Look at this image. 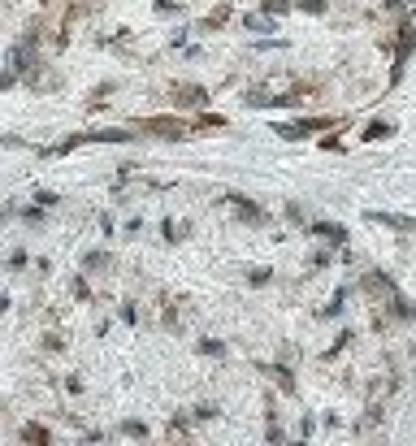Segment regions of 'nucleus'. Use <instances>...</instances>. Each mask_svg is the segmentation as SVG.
Returning a JSON list of instances; mask_svg holds the SVG:
<instances>
[{
  "mask_svg": "<svg viewBox=\"0 0 416 446\" xmlns=\"http://www.w3.org/2000/svg\"><path fill=\"white\" fill-rule=\"evenodd\" d=\"M30 48H35V39H22V44L9 53V74H5V87H9V82L18 78L22 70H26V61H30Z\"/></svg>",
  "mask_w": 416,
  "mask_h": 446,
  "instance_id": "1",
  "label": "nucleus"
},
{
  "mask_svg": "<svg viewBox=\"0 0 416 446\" xmlns=\"http://www.w3.org/2000/svg\"><path fill=\"white\" fill-rule=\"evenodd\" d=\"M330 118H316V122H295V126H278V135L282 139H303V135H312V130H325Z\"/></svg>",
  "mask_w": 416,
  "mask_h": 446,
  "instance_id": "2",
  "label": "nucleus"
},
{
  "mask_svg": "<svg viewBox=\"0 0 416 446\" xmlns=\"http://www.w3.org/2000/svg\"><path fill=\"white\" fill-rule=\"evenodd\" d=\"M312 234H321V239H330V243H343L347 230H343V225H330V221H312Z\"/></svg>",
  "mask_w": 416,
  "mask_h": 446,
  "instance_id": "3",
  "label": "nucleus"
},
{
  "mask_svg": "<svg viewBox=\"0 0 416 446\" xmlns=\"http://www.w3.org/2000/svg\"><path fill=\"white\" fill-rule=\"evenodd\" d=\"M369 221H381V225H395V230H416V221H408V217H395V212H369Z\"/></svg>",
  "mask_w": 416,
  "mask_h": 446,
  "instance_id": "4",
  "label": "nucleus"
},
{
  "mask_svg": "<svg viewBox=\"0 0 416 446\" xmlns=\"http://www.w3.org/2000/svg\"><path fill=\"white\" fill-rule=\"evenodd\" d=\"M243 26H247V30H269V26H274V22H269V9H265V13H247Z\"/></svg>",
  "mask_w": 416,
  "mask_h": 446,
  "instance_id": "5",
  "label": "nucleus"
},
{
  "mask_svg": "<svg viewBox=\"0 0 416 446\" xmlns=\"http://www.w3.org/2000/svg\"><path fill=\"white\" fill-rule=\"evenodd\" d=\"M22 438H26V442H39V446H48V429H44V425H26V429H22Z\"/></svg>",
  "mask_w": 416,
  "mask_h": 446,
  "instance_id": "6",
  "label": "nucleus"
},
{
  "mask_svg": "<svg viewBox=\"0 0 416 446\" xmlns=\"http://www.w3.org/2000/svg\"><path fill=\"white\" fill-rule=\"evenodd\" d=\"M238 212H243L247 221H265V212H261V208H252V200H238Z\"/></svg>",
  "mask_w": 416,
  "mask_h": 446,
  "instance_id": "7",
  "label": "nucleus"
},
{
  "mask_svg": "<svg viewBox=\"0 0 416 446\" xmlns=\"http://www.w3.org/2000/svg\"><path fill=\"white\" fill-rule=\"evenodd\" d=\"M381 135H390V126H386V122H373V126H369V139H381Z\"/></svg>",
  "mask_w": 416,
  "mask_h": 446,
  "instance_id": "8",
  "label": "nucleus"
},
{
  "mask_svg": "<svg viewBox=\"0 0 416 446\" xmlns=\"http://www.w3.org/2000/svg\"><path fill=\"white\" fill-rule=\"evenodd\" d=\"M299 9H308V13H321V9H325V0H299Z\"/></svg>",
  "mask_w": 416,
  "mask_h": 446,
  "instance_id": "9",
  "label": "nucleus"
},
{
  "mask_svg": "<svg viewBox=\"0 0 416 446\" xmlns=\"http://www.w3.org/2000/svg\"><path fill=\"white\" fill-rule=\"evenodd\" d=\"M265 9L269 13H282V9H291V0H265Z\"/></svg>",
  "mask_w": 416,
  "mask_h": 446,
  "instance_id": "10",
  "label": "nucleus"
}]
</instances>
